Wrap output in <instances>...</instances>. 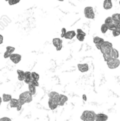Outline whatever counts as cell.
<instances>
[{"mask_svg":"<svg viewBox=\"0 0 120 121\" xmlns=\"http://www.w3.org/2000/svg\"><path fill=\"white\" fill-rule=\"evenodd\" d=\"M104 42H105V40H104L103 38H100V37H98V36H95V37L93 38V43H94V44L95 45L96 48H97L98 50H100L101 45H102Z\"/></svg>","mask_w":120,"mask_h":121,"instance_id":"obj_7","label":"cell"},{"mask_svg":"<svg viewBox=\"0 0 120 121\" xmlns=\"http://www.w3.org/2000/svg\"><path fill=\"white\" fill-rule=\"evenodd\" d=\"M21 108H22V106L18 104V106L16 107V109H17V111H21Z\"/></svg>","mask_w":120,"mask_h":121,"instance_id":"obj_38","label":"cell"},{"mask_svg":"<svg viewBox=\"0 0 120 121\" xmlns=\"http://www.w3.org/2000/svg\"><path fill=\"white\" fill-rule=\"evenodd\" d=\"M76 38H77V40H79V41H81V42H82V41H83L84 40H85V35H81V34H77L76 33Z\"/></svg>","mask_w":120,"mask_h":121,"instance_id":"obj_27","label":"cell"},{"mask_svg":"<svg viewBox=\"0 0 120 121\" xmlns=\"http://www.w3.org/2000/svg\"><path fill=\"white\" fill-rule=\"evenodd\" d=\"M0 121H12L9 118L7 117H3L1 118H0Z\"/></svg>","mask_w":120,"mask_h":121,"instance_id":"obj_35","label":"cell"},{"mask_svg":"<svg viewBox=\"0 0 120 121\" xmlns=\"http://www.w3.org/2000/svg\"><path fill=\"white\" fill-rule=\"evenodd\" d=\"M84 15L85 17L89 19H93L95 18V13L93 8L92 6H86L84 9Z\"/></svg>","mask_w":120,"mask_h":121,"instance_id":"obj_3","label":"cell"},{"mask_svg":"<svg viewBox=\"0 0 120 121\" xmlns=\"http://www.w3.org/2000/svg\"><path fill=\"white\" fill-rule=\"evenodd\" d=\"M21 0H8V4L12 6V5H15L16 4H18Z\"/></svg>","mask_w":120,"mask_h":121,"instance_id":"obj_30","label":"cell"},{"mask_svg":"<svg viewBox=\"0 0 120 121\" xmlns=\"http://www.w3.org/2000/svg\"><path fill=\"white\" fill-rule=\"evenodd\" d=\"M68 101V97L65 95L63 94H59V102H58V106H64L65 103Z\"/></svg>","mask_w":120,"mask_h":121,"instance_id":"obj_13","label":"cell"},{"mask_svg":"<svg viewBox=\"0 0 120 121\" xmlns=\"http://www.w3.org/2000/svg\"><path fill=\"white\" fill-rule=\"evenodd\" d=\"M100 30L103 33H106L108 30V26L105 24V23H103L102 26H101V28H100Z\"/></svg>","mask_w":120,"mask_h":121,"instance_id":"obj_23","label":"cell"},{"mask_svg":"<svg viewBox=\"0 0 120 121\" xmlns=\"http://www.w3.org/2000/svg\"><path fill=\"white\" fill-rule=\"evenodd\" d=\"M30 84H33V86H35V87H37V86H39V82H38V81H35V80L31 79V81H30Z\"/></svg>","mask_w":120,"mask_h":121,"instance_id":"obj_31","label":"cell"},{"mask_svg":"<svg viewBox=\"0 0 120 121\" xmlns=\"http://www.w3.org/2000/svg\"><path fill=\"white\" fill-rule=\"evenodd\" d=\"M108 30H115V29H117V28H116V26H115V23H114V22L112 23H111V24H110V25H108Z\"/></svg>","mask_w":120,"mask_h":121,"instance_id":"obj_28","label":"cell"},{"mask_svg":"<svg viewBox=\"0 0 120 121\" xmlns=\"http://www.w3.org/2000/svg\"><path fill=\"white\" fill-rule=\"evenodd\" d=\"M9 102H10V106L11 108H16L18 105L19 104L18 99H11Z\"/></svg>","mask_w":120,"mask_h":121,"instance_id":"obj_19","label":"cell"},{"mask_svg":"<svg viewBox=\"0 0 120 121\" xmlns=\"http://www.w3.org/2000/svg\"><path fill=\"white\" fill-rule=\"evenodd\" d=\"M24 77H25V79H24V82L27 84H29L30 81H31V72H25L24 73Z\"/></svg>","mask_w":120,"mask_h":121,"instance_id":"obj_16","label":"cell"},{"mask_svg":"<svg viewBox=\"0 0 120 121\" xmlns=\"http://www.w3.org/2000/svg\"><path fill=\"white\" fill-rule=\"evenodd\" d=\"M48 106H49V108L50 110L53 111V110H55L57 106H58V104H57L56 102H54L52 99H50L49 101H48Z\"/></svg>","mask_w":120,"mask_h":121,"instance_id":"obj_17","label":"cell"},{"mask_svg":"<svg viewBox=\"0 0 120 121\" xmlns=\"http://www.w3.org/2000/svg\"><path fill=\"white\" fill-rule=\"evenodd\" d=\"M58 1H63L64 0H58Z\"/></svg>","mask_w":120,"mask_h":121,"instance_id":"obj_41","label":"cell"},{"mask_svg":"<svg viewBox=\"0 0 120 121\" xmlns=\"http://www.w3.org/2000/svg\"><path fill=\"white\" fill-rule=\"evenodd\" d=\"M113 23V20H112V18L111 16L108 17V18H105V23L107 26H108V25H110V24H111V23Z\"/></svg>","mask_w":120,"mask_h":121,"instance_id":"obj_26","label":"cell"},{"mask_svg":"<svg viewBox=\"0 0 120 121\" xmlns=\"http://www.w3.org/2000/svg\"><path fill=\"white\" fill-rule=\"evenodd\" d=\"M107 65L110 69H114L119 67V66L120 65V60H119V58L118 59H111L110 60L107 62Z\"/></svg>","mask_w":120,"mask_h":121,"instance_id":"obj_4","label":"cell"},{"mask_svg":"<svg viewBox=\"0 0 120 121\" xmlns=\"http://www.w3.org/2000/svg\"><path fill=\"white\" fill-rule=\"evenodd\" d=\"M6 51L7 52H8L9 54H12L14 51H15V48L14 47H12V46H7L6 47Z\"/></svg>","mask_w":120,"mask_h":121,"instance_id":"obj_25","label":"cell"},{"mask_svg":"<svg viewBox=\"0 0 120 121\" xmlns=\"http://www.w3.org/2000/svg\"><path fill=\"white\" fill-rule=\"evenodd\" d=\"M112 35H113L114 37L119 36L120 35V30H119V29H115V30H112Z\"/></svg>","mask_w":120,"mask_h":121,"instance_id":"obj_29","label":"cell"},{"mask_svg":"<svg viewBox=\"0 0 120 121\" xmlns=\"http://www.w3.org/2000/svg\"><path fill=\"white\" fill-rule=\"evenodd\" d=\"M76 33H77V34H81V35H86V33L85 32H83V30H81V29H80V28H78L77 29V30H76Z\"/></svg>","mask_w":120,"mask_h":121,"instance_id":"obj_32","label":"cell"},{"mask_svg":"<svg viewBox=\"0 0 120 121\" xmlns=\"http://www.w3.org/2000/svg\"><path fill=\"white\" fill-rule=\"evenodd\" d=\"M24 73H25V72H23V70H21V69H18V70H17L18 79L19 81H24V79H25Z\"/></svg>","mask_w":120,"mask_h":121,"instance_id":"obj_18","label":"cell"},{"mask_svg":"<svg viewBox=\"0 0 120 121\" xmlns=\"http://www.w3.org/2000/svg\"><path fill=\"white\" fill-rule=\"evenodd\" d=\"M18 100L21 101L24 104H28L30 103L33 101V95L30 93L29 91H24L22 94H20Z\"/></svg>","mask_w":120,"mask_h":121,"instance_id":"obj_1","label":"cell"},{"mask_svg":"<svg viewBox=\"0 0 120 121\" xmlns=\"http://www.w3.org/2000/svg\"><path fill=\"white\" fill-rule=\"evenodd\" d=\"M52 44L56 48L57 51H59L62 48V40L58 38H55L52 40Z\"/></svg>","mask_w":120,"mask_h":121,"instance_id":"obj_5","label":"cell"},{"mask_svg":"<svg viewBox=\"0 0 120 121\" xmlns=\"http://www.w3.org/2000/svg\"></svg>","mask_w":120,"mask_h":121,"instance_id":"obj_43","label":"cell"},{"mask_svg":"<svg viewBox=\"0 0 120 121\" xmlns=\"http://www.w3.org/2000/svg\"><path fill=\"white\" fill-rule=\"evenodd\" d=\"M103 8L105 10H110L112 8V0H105L103 2Z\"/></svg>","mask_w":120,"mask_h":121,"instance_id":"obj_14","label":"cell"},{"mask_svg":"<svg viewBox=\"0 0 120 121\" xmlns=\"http://www.w3.org/2000/svg\"><path fill=\"white\" fill-rule=\"evenodd\" d=\"M78 69L81 72H86L89 70V66L88 64H79Z\"/></svg>","mask_w":120,"mask_h":121,"instance_id":"obj_12","label":"cell"},{"mask_svg":"<svg viewBox=\"0 0 120 121\" xmlns=\"http://www.w3.org/2000/svg\"><path fill=\"white\" fill-rule=\"evenodd\" d=\"M2 101L4 102H9L11 101V99H12L11 95L10 94H4L2 96Z\"/></svg>","mask_w":120,"mask_h":121,"instance_id":"obj_20","label":"cell"},{"mask_svg":"<svg viewBox=\"0 0 120 121\" xmlns=\"http://www.w3.org/2000/svg\"><path fill=\"white\" fill-rule=\"evenodd\" d=\"M10 55H11V54H9L8 52H7L6 51L4 52V57L5 58V59H6V58H8L9 57H10Z\"/></svg>","mask_w":120,"mask_h":121,"instance_id":"obj_36","label":"cell"},{"mask_svg":"<svg viewBox=\"0 0 120 121\" xmlns=\"http://www.w3.org/2000/svg\"><path fill=\"white\" fill-rule=\"evenodd\" d=\"M28 89H29L30 93L33 96L35 94V93H36V87H35V86H33V85L31 84H28Z\"/></svg>","mask_w":120,"mask_h":121,"instance_id":"obj_21","label":"cell"},{"mask_svg":"<svg viewBox=\"0 0 120 121\" xmlns=\"http://www.w3.org/2000/svg\"><path fill=\"white\" fill-rule=\"evenodd\" d=\"M5 1H8V0H5Z\"/></svg>","mask_w":120,"mask_h":121,"instance_id":"obj_42","label":"cell"},{"mask_svg":"<svg viewBox=\"0 0 120 121\" xmlns=\"http://www.w3.org/2000/svg\"><path fill=\"white\" fill-rule=\"evenodd\" d=\"M1 101H2V99L1 98V96H0V104H1Z\"/></svg>","mask_w":120,"mask_h":121,"instance_id":"obj_40","label":"cell"},{"mask_svg":"<svg viewBox=\"0 0 120 121\" xmlns=\"http://www.w3.org/2000/svg\"><path fill=\"white\" fill-rule=\"evenodd\" d=\"M112 48H113V47H112V43H110L109 41H105L101 45L100 50L101 51V52L103 54H106V53H109Z\"/></svg>","mask_w":120,"mask_h":121,"instance_id":"obj_2","label":"cell"},{"mask_svg":"<svg viewBox=\"0 0 120 121\" xmlns=\"http://www.w3.org/2000/svg\"><path fill=\"white\" fill-rule=\"evenodd\" d=\"M111 17L114 21H120V13H114Z\"/></svg>","mask_w":120,"mask_h":121,"instance_id":"obj_24","label":"cell"},{"mask_svg":"<svg viewBox=\"0 0 120 121\" xmlns=\"http://www.w3.org/2000/svg\"><path fill=\"white\" fill-rule=\"evenodd\" d=\"M4 42V38H3V35L0 34V45L2 44Z\"/></svg>","mask_w":120,"mask_h":121,"instance_id":"obj_37","label":"cell"},{"mask_svg":"<svg viewBox=\"0 0 120 121\" xmlns=\"http://www.w3.org/2000/svg\"><path fill=\"white\" fill-rule=\"evenodd\" d=\"M31 79H33V80H35V81H39V79H40V75L37 73L35 72H31Z\"/></svg>","mask_w":120,"mask_h":121,"instance_id":"obj_22","label":"cell"},{"mask_svg":"<svg viewBox=\"0 0 120 121\" xmlns=\"http://www.w3.org/2000/svg\"><path fill=\"white\" fill-rule=\"evenodd\" d=\"M76 35V31L74 30H69V31H66L65 35H64V38L66 39V40H71L73 39Z\"/></svg>","mask_w":120,"mask_h":121,"instance_id":"obj_11","label":"cell"},{"mask_svg":"<svg viewBox=\"0 0 120 121\" xmlns=\"http://www.w3.org/2000/svg\"><path fill=\"white\" fill-rule=\"evenodd\" d=\"M113 22H114V23H115V25L117 29L120 30V21H113Z\"/></svg>","mask_w":120,"mask_h":121,"instance_id":"obj_33","label":"cell"},{"mask_svg":"<svg viewBox=\"0 0 120 121\" xmlns=\"http://www.w3.org/2000/svg\"><path fill=\"white\" fill-rule=\"evenodd\" d=\"M108 116L104 113H98L95 116V121H107Z\"/></svg>","mask_w":120,"mask_h":121,"instance_id":"obj_9","label":"cell"},{"mask_svg":"<svg viewBox=\"0 0 120 121\" xmlns=\"http://www.w3.org/2000/svg\"><path fill=\"white\" fill-rule=\"evenodd\" d=\"M96 113L93 111H88L86 118L83 121H95V116Z\"/></svg>","mask_w":120,"mask_h":121,"instance_id":"obj_8","label":"cell"},{"mask_svg":"<svg viewBox=\"0 0 120 121\" xmlns=\"http://www.w3.org/2000/svg\"><path fill=\"white\" fill-rule=\"evenodd\" d=\"M9 58L12 62H13L14 64H18L21 60V55L19 54H16V53H12L10 55Z\"/></svg>","mask_w":120,"mask_h":121,"instance_id":"obj_6","label":"cell"},{"mask_svg":"<svg viewBox=\"0 0 120 121\" xmlns=\"http://www.w3.org/2000/svg\"><path fill=\"white\" fill-rule=\"evenodd\" d=\"M0 106H1V104H0Z\"/></svg>","mask_w":120,"mask_h":121,"instance_id":"obj_44","label":"cell"},{"mask_svg":"<svg viewBox=\"0 0 120 121\" xmlns=\"http://www.w3.org/2000/svg\"><path fill=\"white\" fill-rule=\"evenodd\" d=\"M82 98H83V99L84 101H87V96H86V94H83V96H82Z\"/></svg>","mask_w":120,"mask_h":121,"instance_id":"obj_39","label":"cell"},{"mask_svg":"<svg viewBox=\"0 0 120 121\" xmlns=\"http://www.w3.org/2000/svg\"><path fill=\"white\" fill-rule=\"evenodd\" d=\"M110 56L112 57V59H118L119 58V56H120V53H119V51L115 49V48H112L110 52Z\"/></svg>","mask_w":120,"mask_h":121,"instance_id":"obj_15","label":"cell"},{"mask_svg":"<svg viewBox=\"0 0 120 121\" xmlns=\"http://www.w3.org/2000/svg\"><path fill=\"white\" fill-rule=\"evenodd\" d=\"M66 32V28H63L62 29V34H61V37H62V38H64V35H65Z\"/></svg>","mask_w":120,"mask_h":121,"instance_id":"obj_34","label":"cell"},{"mask_svg":"<svg viewBox=\"0 0 120 121\" xmlns=\"http://www.w3.org/2000/svg\"><path fill=\"white\" fill-rule=\"evenodd\" d=\"M49 97L50 99H52L54 102L58 104L59 102V94L56 92V91H51L49 94Z\"/></svg>","mask_w":120,"mask_h":121,"instance_id":"obj_10","label":"cell"}]
</instances>
